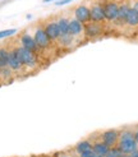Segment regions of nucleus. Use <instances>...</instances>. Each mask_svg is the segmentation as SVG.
Segmentation results:
<instances>
[{"mask_svg":"<svg viewBox=\"0 0 138 157\" xmlns=\"http://www.w3.org/2000/svg\"><path fill=\"white\" fill-rule=\"evenodd\" d=\"M58 22V27H59V31H60V35H65V33H69V18L68 17H58L56 19Z\"/></svg>","mask_w":138,"mask_h":157,"instance_id":"obj_17","label":"nucleus"},{"mask_svg":"<svg viewBox=\"0 0 138 157\" xmlns=\"http://www.w3.org/2000/svg\"><path fill=\"white\" fill-rule=\"evenodd\" d=\"M120 157H130V155H127V153H123Z\"/></svg>","mask_w":138,"mask_h":157,"instance_id":"obj_28","label":"nucleus"},{"mask_svg":"<svg viewBox=\"0 0 138 157\" xmlns=\"http://www.w3.org/2000/svg\"><path fill=\"white\" fill-rule=\"evenodd\" d=\"M15 51H17L18 56L22 61V64L27 69H36L38 65V60H37V55L32 51H29L27 49H25L23 46H21L19 44L14 45Z\"/></svg>","mask_w":138,"mask_h":157,"instance_id":"obj_2","label":"nucleus"},{"mask_svg":"<svg viewBox=\"0 0 138 157\" xmlns=\"http://www.w3.org/2000/svg\"><path fill=\"white\" fill-rule=\"evenodd\" d=\"M69 35L73 36L74 38L84 35V25L78 19L71 18L69 19Z\"/></svg>","mask_w":138,"mask_h":157,"instance_id":"obj_12","label":"nucleus"},{"mask_svg":"<svg viewBox=\"0 0 138 157\" xmlns=\"http://www.w3.org/2000/svg\"><path fill=\"white\" fill-rule=\"evenodd\" d=\"M134 132V138H136V142H137V144H138V128L136 129V130H133Z\"/></svg>","mask_w":138,"mask_h":157,"instance_id":"obj_26","label":"nucleus"},{"mask_svg":"<svg viewBox=\"0 0 138 157\" xmlns=\"http://www.w3.org/2000/svg\"><path fill=\"white\" fill-rule=\"evenodd\" d=\"M17 33V29L15 28H9V29H3L0 31V40H3V38H6V37H10L13 35Z\"/></svg>","mask_w":138,"mask_h":157,"instance_id":"obj_21","label":"nucleus"},{"mask_svg":"<svg viewBox=\"0 0 138 157\" xmlns=\"http://www.w3.org/2000/svg\"><path fill=\"white\" fill-rule=\"evenodd\" d=\"M104 5V13H105V21L114 22L118 17L119 10V3L115 0H105L102 2Z\"/></svg>","mask_w":138,"mask_h":157,"instance_id":"obj_6","label":"nucleus"},{"mask_svg":"<svg viewBox=\"0 0 138 157\" xmlns=\"http://www.w3.org/2000/svg\"><path fill=\"white\" fill-rule=\"evenodd\" d=\"M55 157H72V156L69 155V153H68V155H67V153H59V155H56Z\"/></svg>","mask_w":138,"mask_h":157,"instance_id":"obj_25","label":"nucleus"},{"mask_svg":"<svg viewBox=\"0 0 138 157\" xmlns=\"http://www.w3.org/2000/svg\"><path fill=\"white\" fill-rule=\"evenodd\" d=\"M121 155H123V152H121L120 148L118 146H114V147L109 148V152L106 153L105 157H120Z\"/></svg>","mask_w":138,"mask_h":157,"instance_id":"obj_20","label":"nucleus"},{"mask_svg":"<svg viewBox=\"0 0 138 157\" xmlns=\"http://www.w3.org/2000/svg\"><path fill=\"white\" fill-rule=\"evenodd\" d=\"M71 2H73V0H60V2H56V5L61 6V5H65L68 3H71Z\"/></svg>","mask_w":138,"mask_h":157,"instance_id":"obj_23","label":"nucleus"},{"mask_svg":"<svg viewBox=\"0 0 138 157\" xmlns=\"http://www.w3.org/2000/svg\"><path fill=\"white\" fill-rule=\"evenodd\" d=\"M73 150H74V152H75L77 155L92 150V139L88 138V139H82V140H79L78 143H75V146L73 147Z\"/></svg>","mask_w":138,"mask_h":157,"instance_id":"obj_15","label":"nucleus"},{"mask_svg":"<svg viewBox=\"0 0 138 157\" xmlns=\"http://www.w3.org/2000/svg\"><path fill=\"white\" fill-rule=\"evenodd\" d=\"M130 9V5H129V2L128 0H124V2L119 3V10H118V17L114 22L117 25L121 26V25H125V18H127V14Z\"/></svg>","mask_w":138,"mask_h":157,"instance_id":"obj_13","label":"nucleus"},{"mask_svg":"<svg viewBox=\"0 0 138 157\" xmlns=\"http://www.w3.org/2000/svg\"><path fill=\"white\" fill-rule=\"evenodd\" d=\"M33 38H35V41L38 46V49L40 50H46V49H49L50 46H51V40L49 38V36L46 35L45 32V29L42 27V23L40 22L38 25L35 26V29H33Z\"/></svg>","mask_w":138,"mask_h":157,"instance_id":"obj_3","label":"nucleus"},{"mask_svg":"<svg viewBox=\"0 0 138 157\" xmlns=\"http://www.w3.org/2000/svg\"><path fill=\"white\" fill-rule=\"evenodd\" d=\"M95 157H102V156H97V155H95Z\"/></svg>","mask_w":138,"mask_h":157,"instance_id":"obj_30","label":"nucleus"},{"mask_svg":"<svg viewBox=\"0 0 138 157\" xmlns=\"http://www.w3.org/2000/svg\"><path fill=\"white\" fill-rule=\"evenodd\" d=\"M44 3H49V2H52V0H42Z\"/></svg>","mask_w":138,"mask_h":157,"instance_id":"obj_29","label":"nucleus"},{"mask_svg":"<svg viewBox=\"0 0 138 157\" xmlns=\"http://www.w3.org/2000/svg\"><path fill=\"white\" fill-rule=\"evenodd\" d=\"M102 31H104L102 23L90 21L88 23L84 25V35H86V37H88V38H95V37L100 36L102 33Z\"/></svg>","mask_w":138,"mask_h":157,"instance_id":"obj_11","label":"nucleus"},{"mask_svg":"<svg viewBox=\"0 0 138 157\" xmlns=\"http://www.w3.org/2000/svg\"><path fill=\"white\" fill-rule=\"evenodd\" d=\"M58 42L59 45L64 46V48H71V46L74 44V37L71 36L69 33H65V35H60V37L58 38Z\"/></svg>","mask_w":138,"mask_h":157,"instance_id":"obj_19","label":"nucleus"},{"mask_svg":"<svg viewBox=\"0 0 138 157\" xmlns=\"http://www.w3.org/2000/svg\"><path fill=\"white\" fill-rule=\"evenodd\" d=\"M78 156H79V157H95V153H94V151H92V150H90V151H86V152L79 153Z\"/></svg>","mask_w":138,"mask_h":157,"instance_id":"obj_22","label":"nucleus"},{"mask_svg":"<svg viewBox=\"0 0 138 157\" xmlns=\"http://www.w3.org/2000/svg\"><path fill=\"white\" fill-rule=\"evenodd\" d=\"M130 157H138V148L136 151H133L132 153H130Z\"/></svg>","mask_w":138,"mask_h":157,"instance_id":"obj_27","label":"nucleus"},{"mask_svg":"<svg viewBox=\"0 0 138 157\" xmlns=\"http://www.w3.org/2000/svg\"><path fill=\"white\" fill-rule=\"evenodd\" d=\"M117 146L120 148L123 153H127V155H130L133 151H136L138 148V144L134 138V132L132 129L120 130V136H119V140Z\"/></svg>","mask_w":138,"mask_h":157,"instance_id":"obj_1","label":"nucleus"},{"mask_svg":"<svg viewBox=\"0 0 138 157\" xmlns=\"http://www.w3.org/2000/svg\"><path fill=\"white\" fill-rule=\"evenodd\" d=\"M42 23V27L45 29L46 35L49 36V38L54 42V41H58V38L60 37V31H59V27H58V22L56 19H46Z\"/></svg>","mask_w":138,"mask_h":157,"instance_id":"obj_7","label":"nucleus"},{"mask_svg":"<svg viewBox=\"0 0 138 157\" xmlns=\"http://www.w3.org/2000/svg\"><path fill=\"white\" fill-rule=\"evenodd\" d=\"M109 146H106L102 140H100V139H95V140H92V151H94L95 155L97 156H102L105 157L106 153L109 152Z\"/></svg>","mask_w":138,"mask_h":157,"instance_id":"obj_14","label":"nucleus"},{"mask_svg":"<svg viewBox=\"0 0 138 157\" xmlns=\"http://www.w3.org/2000/svg\"><path fill=\"white\" fill-rule=\"evenodd\" d=\"M132 8L136 10V12H138V0H134L133 2V5H132Z\"/></svg>","mask_w":138,"mask_h":157,"instance_id":"obj_24","label":"nucleus"},{"mask_svg":"<svg viewBox=\"0 0 138 157\" xmlns=\"http://www.w3.org/2000/svg\"><path fill=\"white\" fill-rule=\"evenodd\" d=\"M119 136H120V129H106L98 134V139L102 140L106 146L114 147L118 144Z\"/></svg>","mask_w":138,"mask_h":157,"instance_id":"obj_5","label":"nucleus"},{"mask_svg":"<svg viewBox=\"0 0 138 157\" xmlns=\"http://www.w3.org/2000/svg\"><path fill=\"white\" fill-rule=\"evenodd\" d=\"M8 67H9L13 70V73H19V72H22V70L25 69V67H23V64H22L19 56H18L17 51H15L14 45L12 46V48H9V59H8Z\"/></svg>","mask_w":138,"mask_h":157,"instance_id":"obj_9","label":"nucleus"},{"mask_svg":"<svg viewBox=\"0 0 138 157\" xmlns=\"http://www.w3.org/2000/svg\"><path fill=\"white\" fill-rule=\"evenodd\" d=\"M8 59H9V48L0 46V69L8 67Z\"/></svg>","mask_w":138,"mask_h":157,"instance_id":"obj_18","label":"nucleus"},{"mask_svg":"<svg viewBox=\"0 0 138 157\" xmlns=\"http://www.w3.org/2000/svg\"><path fill=\"white\" fill-rule=\"evenodd\" d=\"M137 128H138V127H137Z\"/></svg>","mask_w":138,"mask_h":157,"instance_id":"obj_31","label":"nucleus"},{"mask_svg":"<svg viewBox=\"0 0 138 157\" xmlns=\"http://www.w3.org/2000/svg\"><path fill=\"white\" fill-rule=\"evenodd\" d=\"M90 13H91V21L97 23L105 22V13H104V5L102 2H92L90 5Z\"/></svg>","mask_w":138,"mask_h":157,"instance_id":"obj_8","label":"nucleus"},{"mask_svg":"<svg viewBox=\"0 0 138 157\" xmlns=\"http://www.w3.org/2000/svg\"><path fill=\"white\" fill-rule=\"evenodd\" d=\"M18 44H19L21 46H23L25 49H27V50H29V51L35 52L36 55L40 52V49H38V46H37V44H36V41H35L33 36L31 35L27 29H26V31H23V32L19 35Z\"/></svg>","mask_w":138,"mask_h":157,"instance_id":"obj_4","label":"nucleus"},{"mask_svg":"<svg viewBox=\"0 0 138 157\" xmlns=\"http://www.w3.org/2000/svg\"><path fill=\"white\" fill-rule=\"evenodd\" d=\"M74 18L82 22L83 25H86L91 21V13H90V5L86 3H81L74 8Z\"/></svg>","mask_w":138,"mask_h":157,"instance_id":"obj_10","label":"nucleus"},{"mask_svg":"<svg viewBox=\"0 0 138 157\" xmlns=\"http://www.w3.org/2000/svg\"><path fill=\"white\" fill-rule=\"evenodd\" d=\"M125 25L129 27H137L138 26V12H136L132 6H130V9L127 14Z\"/></svg>","mask_w":138,"mask_h":157,"instance_id":"obj_16","label":"nucleus"}]
</instances>
